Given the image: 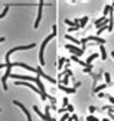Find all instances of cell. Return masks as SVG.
<instances>
[{
	"instance_id": "6da1fadb",
	"label": "cell",
	"mask_w": 114,
	"mask_h": 121,
	"mask_svg": "<svg viewBox=\"0 0 114 121\" xmlns=\"http://www.w3.org/2000/svg\"><path fill=\"white\" fill-rule=\"evenodd\" d=\"M52 30H53L52 35H48V36L45 38V40L42 42V45H40V49H39V64H40V66H44V65H45V59H44V51H45V46L48 45V42H49L53 36H56V26H55V25L52 26Z\"/></svg>"
},
{
	"instance_id": "7a4b0ae2",
	"label": "cell",
	"mask_w": 114,
	"mask_h": 121,
	"mask_svg": "<svg viewBox=\"0 0 114 121\" xmlns=\"http://www.w3.org/2000/svg\"><path fill=\"white\" fill-rule=\"evenodd\" d=\"M65 49H68L72 55H75V56H81L82 53H84V51H85V46H82V48H78L77 45H72V43H66L65 45Z\"/></svg>"
},
{
	"instance_id": "3957f363",
	"label": "cell",
	"mask_w": 114,
	"mask_h": 121,
	"mask_svg": "<svg viewBox=\"0 0 114 121\" xmlns=\"http://www.w3.org/2000/svg\"><path fill=\"white\" fill-rule=\"evenodd\" d=\"M87 42H95V43H100V45H104L105 43V39H103L101 36H87V38H82L81 39V43H82V46H85V43Z\"/></svg>"
},
{
	"instance_id": "277c9868",
	"label": "cell",
	"mask_w": 114,
	"mask_h": 121,
	"mask_svg": "<svg viewBox=\"0 0 114 121\" xmlns=\"http://www.w3.org/2000/svg\"><path fill=\"white\" fill-rule=\"evenodd\" d=\"M10 77L13 79H20V81H32L36 82V77H29V75H19V73H12Z\"/></svg>"
},
{
	"instance_id": "5b68a950",
	"label": "cell",
	"mask_w": 114,
	"mask_h": 121,
	"mask_svg": "<svg viewBox=\"0 0 114 121\" xmlns=\"http://www.w3.org/2000/svg\"><path fill=\"white\" fill-rule=\"evenodd\" d=\"M13 104H15V105H18V107H19V108H20V110H22V111H23V112L26 114V120H27V121H32V115H31V112H29V110H27V108L25 107V105H23V104H22L20 101H18V99H15V101H13Z\"/></svg>"
},
{
	"instance_id": "8992f818",
	"label": "cell",
	"mask_w": 114,
	"mask_h": 121,
	"mask_svg": "<svg viewBox=\"0 0 114 121\" xmlns=\"http://www.w3.org/2000/svg\"><path fill=\"white\" fill-rule=\"evenodd\" d=\"M42 9H44V0H40L39 2V6H38V17H36V20H35V27H38L39 26V22H40V19H42Z\"/></svg>"
},
{
	"instance_id": "52a82bcc",
	"label": "cell",
	"mask_w": 114,
	"mask_h": 121,
	"mask_svg": "<svg viewBox=\"0 0 114 121\" xmlns=\"http://www.w3.org/2000/svg\"><path fill=\"white\" fill-rule=\"evenodd\" d=\"M15 85H26V86L32 88L33 91H36V92H38V94L40 95V99H42V92H40V89H39V88H35V86H33V85H32L31 82H20V81H16V82H15Z\"/></svg>"
},
{
	"instance_id": "ba28073f",
	"label": "cell",
	"mask_w": 114,
	"mask_h": 121,
	"mask_svg": "<svg viewBox=\"0 0 114 121\" xmlns=\"http://www.w3.org/2000/svg\"><path fill=\"white\" fill-rule=\"evenodd\" d=\"M36 73H38V75H40V77H44L45 79H48L49 82H52V84H55V79H53V78H51V77H49V75H46V73H44V71H42V69H40V66H38V68H36Z\"/></svg>"
},
{
	"instance_id": "9c48e42d",
	"label": "cell",
	"mask_w": 114,
	"mask_h": 121,
	"mask_svg": "<svg viewBox=\"0 0 114 121\" xmlns=\"http://www.w3.org/2000/svg\"><path fill=\"white\" fill-rule=\"evenodd\" d=\"M108 23H110V19H107V17H101V19L95 20V26H97V29L103 27L104 25H108Z\"/></svg>"
},
{
	"instance_id": "30bf717a",
	"label": "cell",
	"mask_w": 114,
	"mask_h": 121,
	"mask_svg": "<svg viewBox=\"0 0 114 121\" xmlns=\"http://www.w3.org/2000/svg\"><path fill=\"white\" fill-rule=\"evenodd\" d=\"M59 89H62L66 94H75V88H69V86H65V85H61V84H59Z\"/></svg>"
},
{
	"instance_id": "8fae6325",
	"label": "cell",
	"mask_w": 114,
	"mask_h": 121,
	"mask_svg": "<svg viewBox=\"0 0 114 121\" xmlns=\"http://www.w3.org/2000/svg\"><path fill=\"white\" fill-rule=\"evenodd\" d=\"M65 38H66V39H69L71 42H72V45H77V46H78V45H82V43H81V39H77V38L71 36V35H66Z\"/></svg>"
},
{
	"instance_id": "7c38bea8",
	"label": "cell",
	"mask_w": 114,
	"mask_h": 121,
	"mask_svg": "<svg viewBox=\"0 0 114 121\" xmlns=\"http://www.w3.org/2000/svg\"><path fill=\"white\" fill-rule=\"evenodd\" d=\"M97 58H98V53H91L87 59H85V62H87V65H91V62L94 59H97Z\"/></svg>"
},
{
	"instance_id": "4fadbf2b",
	"label": "cell",
	"mask_w": 114,
	"mask_h": 121,
	"mask_svg": "<svg viewBox=\"0 0 114 121\" xmlns=\"http://www.w3.org/2000/svg\"><path fill=\"white\" fill-rule=\"evenodd\" d=\"M100 52H101V59L105 60L107 59V51H105V48L103 46V45H100Z\"/></svg>"
},
{
	"instance_id": "5bb4252c",
	"label": "cell",
	"mask_w": 114,
	"mask_h": 121,
	"mask_svg": "<svg viewBox=\"0 0 114 121\" xmlns=\"http://www.w3.org/2000/svg\"><path fill=\"white\" fill-rule=\"evenodd\" d=\"M66 60H68V59H65V58H62V56H61V58L58 59V69H59V71H61L62 68H64V64L66 62Z\"/></svg>"
},
{
	"instance_id": "9a60e30c",
	"label": "cell",
	"mask_w": 114,
	"mask_h": 121,
	"mask_svg": "<svg viewBox=\"0 0 114 121\" xmlns=\"http://www.w3.org/2000/svg\"><path fill=\"white\" fill-rule=\"evenodd\" d=\"M87 23H88V16H84V17L79 19V27H84Z\"/></svg>"
},
{
	"instance_id": "2e32d148",
	"label": "cell",
	"mask_w": 114,
	"mask_h": 121,
	"mask_svg": "<svg viewBox=\"0 0 114 121\" xmlns=\"http://www.w3.org/2000/svg\"><path fill=\"white\" fill-rule=\"evenodd\" d=\"M104 79H105V85H107V86L113 84V82H111V78H110V73H108V72H104Z\"/></svg>"
},
{
	"instance_id": "e0dca14e",
	"label": "cell",
	"mask_w": 114,
	"mask_h": 121,
	"mask_svg": "<svg viewBox=\"0 0 114 121\" xmlns=\"http://www.w3.org/2000/svg\"><path fill=\"white\" fill-rule=\"evenodd\" d=\"M59 84L61 85H65V86H68V84H69V77H68V75H65V77L59 81Z\"/></svg>"
},
{
	"instance_id": "ac0fdd59",
	"label": "cell",
	"mask_w": 114,
	"mask_h": 121,
	"mask_svg": "<svg viewBox=\"0 0 114 121\" xmlns=\"http://www.w3.org/2000/svg\"><path fill=\"white\" fill-rule=\"evenodd\" d=\"M110 10H111V4H107L103 12V17H107V14H110Z\"/></svg>"
},
{
	"instance_id": "d6986e66",
	"label": "cell",
	"mask_w": 114,
	"mask_h": 121,
	"mask_svg": "<svg viewBox=\"0 0 114 121\" xmlns=\"http://www.w3.org/2000/svg\"><path fill=\"white\" fill-rule=\"evenodd\" d=\"M105 86H107L105 84H101V85H98V86H97V88L94 89V92H101V91H103V89H104Z\"/></svg>"
},
{
	"instance_id": "ffe728a7",
	"label": "cell",
	"mask_w": 114,
	"mask_h": 121,
	"mask_svg": "<svg viewBox=\"0 0 114 121\" xmlns=\"http://www.w3.org/2000/svg\"><path fill=\"white\" fill-rule=\"evenodd\" d=\"M7 12H9V6L6 4V6H4V9H3V12L0 13V19H3V17L6 16V13H7Z\"/></svg>"
},
{
	"instance_id": "44dd1931",
	"label": "cell",
	"mask_w": 114,
	"mask_h": 121,
	"mask_svg": "<svg viewBox=\"0 0 114 121\" xmlns=\"http://www.w3.org/2000/svg\"><path fill=\"white\" fill-rule=\"evenodd\" d=\"M69 117H71V114H69V112H66V114H62V115H61V120H59V121H66V120H68Z\"/></svg>"
},
{
	"instance_id": "7402d4cb",
	"label": "cell",
	"mask_w": 114,
	"mask_h": 121,
	"mask_svg": "<svg viewBox=\"0 0 114 121\" xmlns=\"http://www.w3.org/2000/svg\"><path fill=\"white\" fill-rule=\"evenodd\" d=\"M87 121H100V118H97L95 115H92V114H91V115H88V117H87Z\"/></svg>"
},
{
	"instance_id": "603a6c76",
	"label": "cell",
	"mask_w": 114,
	"mask_h": 121,
	"mask_svg": "<svg viewBox=\"0 0 114 121\" xmlns=\"http://www.w3.org/2000/svg\"><path fill=\"white\" fill-rule=\"evenodd\" d=\"M66 111H68V112H74V105H69V104H68V105H66Z\"/></svg>"
},
{
	"instance_id": "cb8c5ba5",
	"label": "cell",
	"mask_w": 114,
	"mask_h": 121,
	"mask_svg": "<svg viewBox=\"0 0 114 121\" xmlns=\"http://www.w3.org/2000/svg\"><path fill=\"white\" fill-rule=\"evenodd\" d=\"M91 71H92V65H88L87 68H84V72H85V73H88V72H91Z\"/></svg>"
},
{
	"instance_id": "d4e9b609",
	"label": "cell",
	"mask_w": 114,
	"mask_h": 121,
	"mask_svg": "<svg viewBox=\"0 0 114 121\" xmlns=\"http://www.w3.org/2000/svg\"><path fill=\"white\" fill-rule=\"evenodd\" d=\"M65 111H66V107H62V108H59V110H58V112H59V114H65Z\"/></svg>"
},
{
	"instance_id": "484cf974",
	"label": "cell",
	"mask_w": 114,
	"mask_h": 121,
	"mask_svg": "<svg viewBox=\"0 0 114 121\" xmlns=\"http://www.w3.org/2000/svg\"><path fill=\"white\" fill-rule=\"evenodd\" d=\"M62 104H64V105H65V107H66V105H68V104H69V102H68V98H66V97H65V98H64V99H62Z\"/></svg>"
},
{
	"instance_id": "4316f807",
	"label": "cell",
	"mask_w": 114,
	"mask_h": 121,
	"mask_svg": "<svg viewBox=\"0 0 114 121\" xmlns=\"http://www.w3.org/2000/svg\"><path fill=\"white\" fill-rule=\"evenodd\" d=\"M108 99H110V102L113 104V107H114V97H113V95H110V97H108Z\"/></svg>"
},
{
	"instance_id": "83f0119b",
	"label": "cell",
	"mask_w": 114,
	"mask_h": 121,
	"mask_svg": "<svg viewBox=\"0 0 114 121\" xmlns=\"http://www.w3.org/2000/svg\"><path fill=\"white\" fill-rule=\"evenodd\" d=\"M95 111V107H94V105H90V112H94Z\"/></svg>"
},
{
	"instance_id": "f1b7e54d",
	"label": "cell",
	"mask_w": 114,
	"mask_h": 121,
	"mask_svg": "<svg viewBox=\"0 0 114 121\" xmlns=\"http://www.w3.org/2000/svg\"><path fill=\"white\" fill-rule=\"evenodd\" d=\"M66 75H68V77H72V71L68 69V71H66Z\"/></svg>"
},
{
	"instance_id": "f546056e",
	"label": "cell",
	"mask_w": 114,
	"mask_h": 121,
	"mask_svg": "<svg viewBox=\"0 0 114 121\" xmlns=\"http://www.w3.org/2000/svg\"><path fill=\"white\" fill-rule=\"evenodd\" d=\"M72 115V118H74V121H78V115H75V114H71Z\"/></svg>"
},
{
	"instance_id": "4dcf8cb0",
	"label": "cell",
	"mask_w": 114,
	"mask_h": 121,
	"mask_svg": "<svg viewBox=\"0 0 114 121\" xmlns=\"http://www.w3.org/2000/svg\"><path fill=\"white\" fill-rule=\"evenodd\" d=\"M78 86H81V82H75V85H74V88H78Z\"/></svg>"
},
{
	"instance_id": "1f68e13d",
	"label": "cell",
	"mask_w": 114,
	"mask_h": 121,
	"mask_svg": "<svg viewBox=\"0 0 114 121\" xmlns=\"http://www.w3.org/2000/svg\"><path fill=\"white\" fill-rule=\"evenodd\" d=\"M3 68H6V64H0V69H3Z\"/></svg>"
},
{
	"instance_id": "d6a6232c",
	"label": "cell",
	"mask_w": 114,
	"mask_h": 121,
	"mask_svg": "<svg viewBox=\"0 0 114 121\" xmlns=\"http://www.w3.org/2000/svg\"><path fill=\"white\" fill-rule=\"evenodd\" d=\"M66 121H74V118H72V115H71V117H69V118H68Z\"/></svg>"
},
{
	"instance_id": "836d02e7",
	"label": "cell",
	"mask_w": 114,
	"mask_h": 121,
	"mask_svg": "<svg viewBox=\"0 0 114 121\" xmlns=\"http://www.w3.org/2000/svg\"><path fill=\"white\" fill-rule=\"evenodd\" d=\"M2 42H4V38H3V36L0 38V43H2Z\"/></svg>"
},
{
	"instance_id": "e575fe53",
	"label": "cell",
	"mask_w": 114,
	"mask_h": 121,
	"mask_svg": "<svg viewBox=\"0 0 114 121\" xmlns=\"http://www.w3.org/2000/svg\"><path fill=\"white\" fill-rule=\"evenodd\" d=\"M103 121H111L110 118H103Z\"/></svg>"
},
{
	"instance_id": "d590c367",
	"label": "cell",
	"mask_w": 114,
	"mask_h": 121,
	"mask_svg": "<svg viewBox=\"0 0 114 121\" xmlns=\"http://www.w3.org/2000/svg\"><path fill=\"white\" fill-rule=\"evenodd\" d=\"M111 56H113V58H114V51H111Z\"/></svg>"
},
{
	"instance_id": "8d00e7d4",
	"label": "cell",
	"mask_w": 114,
	"mask_h": 121,
	"mask_svg": "<svg viewBox=\"0 0 114 121\" xmlns=\"http://www.w3.org/2000/svg\"><path fill=\"white\" fill-rule=\"evenodd\" d=\"M111 6H113V7H114V2H113V4H111Z\"/></svg>"
},
{
	"instance_id": "74e56055",
	"label": "cell",
	"mask_w": 114,
	"mask_h": 121,
	"mask_svg": "<svg viewBox=\"0 0 114 121\" xmlns=\"http://www.w3.org/2000/svg\"><path fill=\"white\" fill-rule=\"evenodd\" d=\"M52 121H55V120H52Z\"/></svg>"
}]
</instances>
